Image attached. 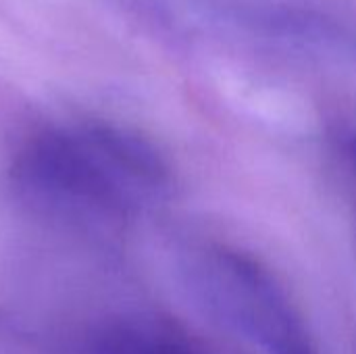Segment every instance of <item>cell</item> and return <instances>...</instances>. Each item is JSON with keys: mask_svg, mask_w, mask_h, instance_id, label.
I'll return each mask as SVG.
<instances>
[{"mask_svg": "<svg viewBox=\"0 0 356 354\" xmlns=\"http://www.w3.org/2000/svg\"><path fill=\"white\" fill-rule=\"evenodd\" d=\"M15 192L35 213L81 227L125 223L169 198L173 177L146 138L106 123L33 134L10 169Z\"/></svg>", "mask_w": 356, "mask_h": 354, "instance_id": "obj_1", "label": "cell"}, {"mask_svg": "<svg viewBox=\"0 0 356 354\" xmlns=\"http://www.w3.org/2000/svg\"><path fill=\"white\" fill-rule=\"evenodd\" d=\"M188 282L204 309L263 354H321L284 286L254 259L207 248L190 259Z\"/></svg>", "mask_w": 356, "mask_h": 354, "instance_id": "obj_2", "label": "cell"}, {"mask_svg": "<svg viewBox=\"0 0 356 354\" xmlns=\"http://www.w3.org/2000/svg\"><path fill=\"white\" fill-rule=\"evenodd\" d=\"M81 354H204L179 328L159 317L121 315L98 323Z\"/></svg>", "mask_w": 356, "mask_h": 354, "instance_id": "obj_3", "label": "cell"}]
</instances>
